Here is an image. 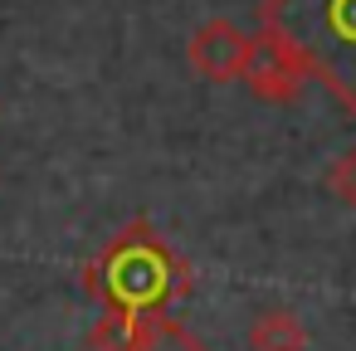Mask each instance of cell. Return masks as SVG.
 <instances>
[{
    "mask_svg": "<svg viewBox=\"0 0 356 351\" xmlns=\"http://www.w3.org/2000/svg\"><path fill=\"white\" fill-rule=\"evenodd\" d=\"M83 288L103 302V322L88 332V351H127L132 332L166 317L191 293V268L152 220H132L88 263Z\"/></svg>",
    "mask_w": 356,
    "mask_h": 351,
    "instance_id": "1",
    "label": "cell"
},
{
    "mask_svg": "<svg viewBox=\"0 0 356 351\" xmlns=\"http://www.w3.org/2000/svg\"><path fill=\"white\" fill-rule=\"evenodd\" d=\"M259 35L293 49L307 79L356 113V0H264Z\"/></svg>",
    "mask_w": 356,
    "mask_h": 351,
    "instance_id": "2",
    "label": "cell"
},
{
    "mask_svg": "<svg viewBox=\"0 0 356 351\" xmlns=\"http://www.w3.org/2000/svg\"><path fill=\"white\" fill-rule=\"evenodd\" d=\"M239 83H244L259 103L283 108V103H298L302 88H307L312 79H307L302 59H298L293 49H283L273 35H254V44H249V64H244V79H239Z\"/></svg>",
    "mask_w": 356,
    "mask_h": 351,
    "instance_id": "3",
    "label": "cell"
},
{
    "mask_svg": "<svg viewBox=\"0 0 356 351\" xmlns=\"http://www.w3.org/2000/svg\"><path fill=\"white\" fill-rule=\"evenodd\" d=\"M249 44H254V35H244L234 20H205L191 35L186 59L210 83H239L244 79V64H249Z\"/></svg>",
    "mask_w": 356,
    "mask_h": 351,
    "instance_id": "4",
    "label": "cell"
},
{
    "mask_svg": "<svg viewBox=\"0 0 356 351\" xmlns=\"http://www.w3.org/2000/svg\"><path fill=\"white\" fill-rule=\"evenodd\" d=\"M249 351H307V332L288 307H268L249 327Z\"/></svg>",
    "mask_w": 356,
    "mask_h": 351,
    "instance_id": "5",
    "label": "cell"
},
{
    "mask_svg": "<svg viewBox=\"0 0 356 351\" xmlns=\"http://www.w3.org/2000/svg\"><path fill=\"white\" fill-rule=\"evenodd\" d=\"M127 351H215V346H210V341H200L186 322H176V317L166 312V317L147 322L142 332H132Z\"/></svg>",
    "mask_w": 356,
    "mask_h": 351,
    "instance_id": "6",
    "label": "cell"
},
{
    "mask_svg": "<svg viewBox=\"0 0 356 351\" xmlns=\"http://www.w3.org/2000/svg\"><path fill=\"white\" fill-rule=\"evenodd\" d=\"M327 190H332L346 210H356V147L341 152V156L327 166Z\"/></svg>",
    "mask_w": 356,
    "mask_h": 351,
    "instance_id": "7",
    "label": "cell"
}]
</instances>
